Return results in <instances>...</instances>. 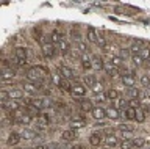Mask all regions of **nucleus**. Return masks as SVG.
I'll return each mask as SVG.
<instances>
[{"mask_svg":"<svg viewBox=\"0 0 150 149\" xmlns=\"http://www.w3.org/2000/svg\"><path fill=\"white\" fill-rule=\"evenodd\" d=\"M47 74V69L45 68H41V66H31L30 69L27 71V78L28 80H33V82H42V78Z\"/></svg>","mask_w":150,"mask_h":149,"instance_id":"nucleus-1","label":"nucleus"},{"mask_svg":"<svg viewBox=\"0 0 150 149\" xmlns=\"http://www.w3.org/2000/svg\"><path fill=\"white\" fill-rule=\"evenodd\" d=\"M22 88L25 90L27 93H30V94H36L38 91L42 88L41 83H31V82H23L22 83Z\"/></svg>","mask_w":150,"mask_h":149,"instance_id":"nucleus-2","label":"nucleus"},{"mask_svg":"<svg viewBox=\"0 0 150 149\" xmlns=\"http://www.w3.org/2000/svg\"><path fill=\"white\" fill-rule=\"evenodd\" d=\"M72 93L74 96H77V97H83L84 94H86V86L83 85V83H74L72 85Z\"/></svg>","mask_w":150,"mask_h":149,"instance_id":"nucleus-3","label":"nucleus"},{"mask_svg":"<svg viewBox=\"0 0 150 149\" xmlns=\"http://www.w3.org/2000/svg\"><path fill=\"white\" fill-rule=\"evenodd\" d=\"M58 72H59V76L63 78H66V80H69V78H72L75 76L72 69H70L69 66H64V64H61V66L58 68Z\"/></svg>","mask_w":150,"mask_h":149,"instance_id":"nucleus-4","label":"nucleus"},{"mask_svg":"<svg viewBox=\"0 0 150 149\" xmlns=\"http://www.w3.org/2000/svg\"><path fill=\"white\" fill-rule=\"evenodd\" d=\"M3 107V110H6V111H19L21 110V105H19V102L17 101H8V102H5V104H2Z\"/></svg>","mask_w":150,"mask_h":149,"instance_id":"nucleus-5","label":"nucleus"},{"mask_svg":"<svg viewBox=\"0 0 150 149\" xmlns=\"http://www.w3.org/2000/svg\"><path fill=\"white\" fill-rule=\"evenodd\" d=\"M42 55H44L45 58H52L55 55V46L52 43H45L42 46Z\"/></svg>","mask_w":150,"mask_h":149,"instance_id":"nucleus-6","label":"nucleus"},{"mask_svg":"<svg viewBox=\"0 0 150 149\" xmlns=\"http://www.w3.org/2000/svg\"><path fill=\"white\" fill-rule=\"evenodd\" d=\"M122 83H124L125 86H128V88H134L136 78L131 76V74H124V76H122Z\"/></svg>","mask_w":150,"mask_h":149,"instance_id":"nucleus-7","label":"nucleus"},{"mask_svg":"<svg viewBox=\"0 0 150 149\" xmlns=\"http://www.w3.org/2000/svg\"><path fill=\"white\" fill-rule=\"evenodd\" d=\"M84 125H86V121H84L83 116H75L72 119V123H70V127L72 129H81Z\"/></svg>","mask_w":150,"mask_h":149,"instance_id":"nucleus-8","label":"nucleus"},{"mask_svg":"<svg viewBox=\"0 0 150 149\" xmlns=\"http://www.w3.org/2000/svg\"><path fill=\"white\" fill-rule=\"evenodd\" d=\"M21 138H22V135H21V133L11 132V133H9V137H8V140H6V143L9 144V146H16V144L21 141Z\"/></svg>","mask_w":150,"mask_h":149,"instance_id":"nucleus-9","label":"nucleus"},{"mask_svg":"<svg viewBox=\"0 0 150 149\" xmlns=\"http://www.w3.org/2000/svg\"><path fill=\"white\" fill-rule=\"evenodd\" d=\"M91 115H92L96 119H98V121L103 119V118H106V111L103 110L102 107H94V110L91 111Z\"/></svg>","mask_w":150,"mask_h":149,"instance_id":"nucleus-10","label":"nucleus"},{"mask_svg":"<svg viewBox=\"0 0 150 149\" xmlns=\"http://www.w3.org/2000/svg\"><path fill=\"white\" fill-rule=\"evenodd\" d=\"M103 141V135L102 133H92L91 137H89V143L92 144V146H100V143Z\"/></svg>","mask_w":150,"mask_h":149,"instance_id":"nucleus-11","label":"nucleus"},{"mask_svg":"<svg viewBox=\"0 0 150 149\" xmlns=\"http://www.w3.org/2000/svg\"><path fill=\"white\" fill-rule=\"evenodd\" d=\"M17 74H16V71H14L13 68H9V69H3L2 71V80L3 82H8V78H14Z\"/></svg>","mask_w":150,"mask_h":149,"instance_id":"nucleus-12","label":"nucleus"},{"mask_svg":"<svg viewBox=\"0 0 150 149\" xmlns=\"http://www.w3.org/2000/svg\"><path fill=\"white\" fill-rule=\"evenodd\" d=\"M88 41L89 43H96V44L98 41V35H97V31L94 27H88Z\"/></svg>","mask_w":150,"mask_h":149,"instance_id":"nucleus-13","label":"nucleus"},{"mask_svg":"<svg viewBox=\"0 0 150 149\" xmlns=\"http://www.w3.org/2000/svg\"><path fill=\"white\" fill-rule=\"evenodd\" d=\"M38 124H39L41 127H45V125H49V124H50V116L47 115V113L38 115Z\"/></svg>","mask_w":150,"mask_h":149,"instance_id":"nucleus-14","label":"nucleus"},{"mask_svg":"<svg viewBox=\"0 0 150 149\" xmlns=\"http://www.w3.org/2000/svg\"><path fill=\"white\" fill-rule=\"evenodd\" d=\"M14 55H16V58L19 60H27V49L25 47H22V46H19V47H16V50H14Z\"/></svg>","mask_w":150,"mask_h":149,"instance_id":"nucleus-15","label":"nucleus"},{"mask_svg":"<svg viewBox=\"0 0 150 149\" xmlns=\"http://www.w3.org/2000/svg\"><path fill=\"white\" fill-rule=\"evenodd\" d=\"M61 137H63V141H72V140L77 138V135H75L74 129H69V130H64Z\"/></svg>","mask_w":150,"mask_h":149,"instance_id":"nucleus-16","label":"nucleus"},{"mask_svg":"<svg viewBox=\"0 0 150 149\" xmlns=\"http://www.w3.org/2000/svg\"><path fill=\"white\" fill-rule=\"evenodd\" d=\"M92 60V66L97 69V71H100V69H103L105 68V63H103V60L98 57V55H94V57L91 58Z\"/></svg>","mask_w":150,"mask_h":149,"instance_id":"nucleus-17","label":"nucleus"},{"mask_svg":"<svg viewBox=\"0 0 150 149\" xmlns=\"http://www.w3.org/2000/svg\"><path fill=\"white\" fill-rule=\"evenodd\" d=\"M64 35H61L59 31H52V35H50V43L52 44H59L61 41H63Z\"/></svg>","mask_w":150,"mask_h":149,"instance_id":"nucleus-18","label":"nucleus"},{"mask_svg":"<svg viewBox=\"0 0 150 149\" xmlns=\"http://www.w3.org/2000/svg\"><path fill=\"white\" fill-rule=\"evenodd\" d=\"M105 111H106V118H110V119H117L120 116L119 110H116L114 107H110V108H106Z\"/></svg>","mask_w":150,"mask_h":149,"instance_id":"nucleus-19","label":"nucleus"},{"mask_svg":"<svg viewBox=\"0 0 150 149\" xmlns=\"http://www.w3.org/2000/svg\"><path fill=\"white\" fill-rule=\"evenodd\" d=\"M117 137H114V135H108V137H105V144L108 148H114L117 146Z\"/></svg>","mask_w":150,"mask_h":149,"instance_id":"nucleus-20","label":"nucleus"},{"mask_svg":"<svg viewBox=\"0 0 150 149\" xmlns=\"http://www.w3.org/2000/svg\"><path fill=\"white\" fill-rule=\"evenodd\" d=\"M81 66H83V69H86V71L92 68V60L89 58L88 55H84V53L81 55Z\"/></svg>","mask_w":150,"mask_h":149,"instance_id":"nucleus-21","label":"nucleus"},{"mask_svg":"<svg viewBox=\"0 0 150 149\" xmlns=\"http://www.w3.org/2000/svg\"><path fill=\"white\" fill-rule=\"evenodd\" d=\"M105 96H106V99L108 101H116V99H119V91H117V90H112V88H111V90H108L106 93H105Z\"/></svg>","mask_w":150,"mask_h":149,"instance_id":"nucleus-22","label":"nucleus"},{"mask_svg":"<svg viewBox=\"0 0 150 149\" xmlns=\"http://www.w3.org/2000/svg\"><path fill=\"white\" fill-rule=\"evenodd\" d=\"M103 69H105V72L108 74V76H111V77H116L117 76V68H114L111 63H106Z\"/></svg>","mask_w":150,"mask_h":149,"instance_id":"nucleus-23","label":"nucleus"},{"mask_svg":"<svg viewBox=\"0 0 150 149\" xmlns=\"http://www.w3.org/2000/svg\"><path fill=\"white\" fill-rule=\"evenodd\" d=\"M59 50H61V53H63V55H67L69 50H70V44H69L66 39H63V41L59 43Z\"/></svg>","mask_w":150,"mask_h":149,"instance_id":"nucleus-24","label":"nucleus"},{"mask_svg":"<svg viewBox=\"0 0 150 149\" xmlns=\"http://www.w3.org/2000/svg\"><path fill=\"white\" fill-rule=\"evenodd\" d=\"M23 93L21 90H13L9 91V101H17V99H22Z\"/></svg>","mask_w":150,"mask_h":149,"instance_id":"nucleus-25","label":"nucleus"},{"mask_svg":"<svg viewBox=\"0 0 150 149\" xmlns=\"http://www.w3.org/2000/svg\"><path fill=\"white\" fill-rule=\"evenodd\" d=\"M124 118L130 119V121H136V110H133V108H127V110L124 111Z\"/></svg>","mask_w":150,"mask_h":149,"instance_id":"nucleus-26","label":"nucleus"},{"mask_svg":"<svg viewBox=\"0 0 150 149\" xmlns=\"http://www.w3.org/2000/svg\"><path fill=\"white\" fill-rule=\"evenodd\" d=\"M145 110L147 108H138L136 110V121H138V123H144L145 121Z\"/></svg>","mask_w":150,"mask_h":149,"instance_id":"nucleus-27","label":"nucleus"},{"mask_svg":"<svg viewBox=\"0 0 150 149\" xmlns=\"http://www.w3.org/2000/svg\"><path fill=\"white\" fill-rule=\"evenodd\" d=\"M59 88L63 91H72V85L69 83V80H66V78H61L59 82Z\"/></svg>","mask_w":150,"mask_h":149,"instance_id":"nucleus-28","label":"nucleus"},{"mask_svg":"<svg viewBox=\"0 0 150 149\" xmlns=\"http://www.w3.org/2000/svg\"><path fill=\"white\" fill-rule=\"evenodd\" d=\"M110 63H111L114 68L119 69V68L122 66V64H124V60H122V58L119 57V55H116V57H112V58H111V61H110Z\"/></svg>","mask_w":150,"mask_h":149,"instance_id":"nucleus-29","label":"nucleus"},{"mask_svg":"<svg viewBox=\"0 0 150 149\" xmlns=\"http://www.w3.org/2000/svg\"><path fill=\"white\" fill-rule=\"evenodd\" d=\"M23 140H33L35 137H38L36 132H33V130H23V132L21 133Z\"/></svg>","mask_w":150,"mask_h":149,"instance_id":"nucleus-30","label":"nucleus"},{"mask_svg":"<svg viewBox=\"0 0 150 149\" xmlns=\"http://www.w3.org/2000/svg\"><path fill=\"white\" fill-rule=\"evenodd\" d=\"M128 108H133V110L141 108V99H130L128 101Z\"/></svg>","mask_w":150,"mask_h":149,"instance_id":"nucleus-31","label":"nucleus"},{"mask_svg":"<svg viewBox=\"0 0 150 149\" xmlns=\"http://www.w3.org/2000/svg\"><path fill=\"white\" fill-rule=\"evenodd\" d=\"M81 110L83 111H92L94 110L92 102L91 101H81Z\"/></svg>","mask_w":150,"mask_h":149,"instance_id":"nucleus-32","label":"nucleus"},{"mask_svg":"<svg viewBox=\"0 0 150 149\" xmlns=\"http://www.w3.org/2000/svg\"><path fill=\"white\" fill-rule=\"evenodd\" d=\"M139 94H141V91L138 90V88H130L128 90V96L131 97V99H138Z\"/></svg>","mask_w":150,"mask_h":149,"instance_id":"nucleus-33","label":"nucleus"},{"mask_svg":"<svg viewBox=\"0 0 150 149\" xmlns=\"http://www.w3.org/2000/svg\"><path fill=\"white\" fill-rule=\"evenodd\" d=\"M52 105H53V102H52V99H49V97H42V110L50 108Z\"/></svg>","mask_w":150,"mask_h":149,"instance_id":"nucleus-34","label":"nucleus"},{"mask_svg":"<svg viewBox=\"0 0 150 149\" xmlns=\"http://www.w3.org/2000/svg\"><path fill=\"white\" fill-rule=\"evenodd\" d=\"M83 80H84V85H88V86H92L94 83H96V78H94V76H91V74H89V76H86Z\"/></svg>","mask_w":150,"mask_h":149,"instance_id":"nucleus-35","label":"nucleus"},{"mask_svg":"<svg viewBox=\"0 0 150 149\" xmlns=\"http://www.w3.org/2000/svg\"><path fill=\"white\" fill-rule=\"evenodd\" d=\"M131 61H133L136 66H141V64H142V57H141V55H131Z\"/></svg>","mask_w":150,"mask_h":149,"instance_id":"nucleus-36","label":"nucleus"},{"mask_svg":"<svg viewBox=\"0 0 150 149\" xmlns=\"http://www.w3.org/2000/svg\"><path fill=\"white\" fill-rule=\"evenodd\" d=\"M141 85L145 86V88H150V78H149L147 74H144V76L141 77Z\"/></svg>","mask_w":150,"mask_h":149,"instance_id":"nucleus-37","label":"nucleus"},{"mask_svg":"<svg viewBox=\"0 0 150 149\" xmlns=\"http://www.w3.org/2000/svg\"><path fill=\"white\" fill-rule=\"evenodd\" d=\"M0 101H2V104L8 102V101H9V93H8V91H5V90L0 91Z\"/></svg>","mask_w":150,"mask_h":149,"instance_id":"nucleus-38","label":"nucleus"},{"mask_svg":"<svg viewBox=\"0 0 150 149\" xmlns=\"http://www.w3.org/2000/svg\"><path fill=\"white\" fill-rule=\"evenodd\" d=\"M120 148L122 149H131L133 148V141H131V140H124V141L120 143Z\"/></svg>","mask_w":150,"mask_h":149,"instance_id":"nucleus-39","label":"nucleus"},{"mask_svg":"<svg viewBox=\"0 0 150 149\" xmlns=\"http://www.w3.org/2000/svg\"><path fill=\"white\" fill-rule=\"evenodd\" d=\"M91 88H92V91H94V93H100V91L103 90V85H102V82H96Z\"/></svg>","mask_w":150,"mask_h":149,"instance_id":"nucleus-40","label":"nucleus"},{"mask_svg":"<svg viewBox=\"0 0 150 149\" xmlns=\"http://www.w3.org/2000/svg\"><path fill=\"white\" fill-rule=\"evenodd\" d=\"M141 57H142V60H149L150 58V49H147V47H144L142 50H141Z\"/></svg>","mask_w":150,"mask_h":149,"instance_id":"nucleus-41","label":"nucleus"},{"mask_svg":"<svg viewBox=\"0 0 150 149\" xmlns=\"http://www.w3.org/2000/svg\"><path fill=\"white\" fill-rule=\"evenodd\" d=\"M144 140L142 138H136V140H133V148H142L144 146Z\"/></svg>","mask_w":150,"mask_h":149,"instance_id":"nucleus-42","label":"nucleus"},{"mask_svg":"<svg viewBox=\"0 0 150 149\" xmlns=\"http://www.w3.org/2000/svg\"><path fill=\"white\" fill-rule=\"evenodd\" d=\"M124 105H125V102L122 101V99H116V101H114V104H112V107H114L116 110H119L120 107H124Z\"/></svg>","mask_w":150,"mask_h":149,"instance_id":"nucleus-43","label":"nucleus"},{"mask_svg":"<svg viewBox=\"0 0 150 149\" xmlns=\"http://www.w3.org/2000/svg\"><path fill=\"white\" fill-rule=\"evenodd\" d=\"M14 64H16V66L23 68V66H27V60H19V58H16V60H14Z\"/></svg>","mask_w":150,"mask_h":149,"instance_id":"nucleus-44","label":"nucleus"},{"mask_svg":"<svg viewBox=\"0 0 150 149\" xmlns=\"http://www.w3.org/2000/svg\"><path fill=\"white\" fill-rule=\"evenodd\" d=\"M97 44L100 46V47H103V49H105V47H106V41H105V38L98 35V41H97Z\"/></svg>","mask_w":150,"mask_h":149,"instance_id":"nucleus-45","label":"nucleus"},{"mask_svg":"<svg viewBox=\"0 0 150 149\" xmlns=\"http://www.w3.org/2000/svg\"><path fill=\"white\" fill-rule=\"evenodd\" d=\"M130 53H131V52H130L128 49H122V50H120V55H119V57H120L122 60H124V58H127V57H128Z\"/></svg>","mask_w":150,"mask_h":149,"instance_id":"nucleus-46","label":"nucleus"},{"mask_svg":"<svg viewBox=\"0 0 150 149\" xmlns=\"http://www.w3.org/2000/svg\"><path fill=\"white\" fill-rule=\"evenodd\" d=\"M45 149H61V146H59V143H49L45 146Z\"/></svg>","mask_w":150,"mask_h":149,"instance_id":"nucleus-47","label":"nucleus"},{"mask_svg":"<svg viewBox=\"0 0 150 149\" xmlns=\"http://www.w3.org/2000/svg\"><path fill=\"white\" fill-rule=\"evenodd\" d=\"M78 50H80V52H81V53H84V52H86V44L80 41V43H78Z\"/></svg>","mask_w":150,"mask_h":149,"instance_id":"nucleus-48","label":"nucleus"},{"mask_svg":"<svg viewBox=\"0 0 150 149\" xmlns=\"http://www.w3.org/2000/svg\"><path fill=\"white\" fill-rule=\"evenodd\" d=\"M31 149H45V146H35V148H31Z\"/></svg>","mask_w":150,"mask_h":149,"instance_id":"nucleus-49","label":"nucleus"},{"mask_svg":"<svg viewBox=\"0 0 150 149\" xmlns=\"http://www.w3.org/2000/svg\"><path fill=\"white\" fill-rule=\"evenodd\" d=\"M70 149H83V148H81V146H72Z\"/></svg>","mask_w":150,"mask_h":149,"instance_id":"nucleus-50","label":"nucleus"},{"mask_svg":"<svg viewBox=\"0 0 150 149\" xmlns=\"http://www.w3.org/2000/svg\"><path fill=\"white\" fill-rule=\"evenodd\" d=\"M147 61H149V64H150V58H149V60H147Z\"/></svg>","mask_w":150,"mask_h":149,"instance_id":"nucleus-51","label":"nucleus"},{"mask_svg":"<svg viewBox=\"0 0 150 149\" xmlns=\"http://www.w3.org/2000/svg\"><path fill=\"white\" fill-rule=\"evenodd\" d=\"M149 108H150V105H149Z\"/></svg>","mask_w":150,"mask_h":149,"instance_id":"nucleus-52","label":"nucleus"},{"mask_svg":"<svg viewBox=\"0 0 150 149\" xmlns=\"http://www.w3.org/2000/svg\"><path fill=\"white\" fill-rule=\"evenodd\" d=\"M19 149H22V148H19Z\"/></svg>","mask_w":150,"mask_h":149,"instance_id":"nucleus-53","label":"nucleus"}]
</instances>
